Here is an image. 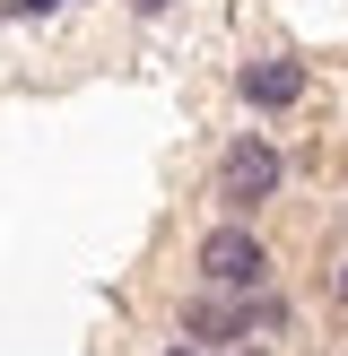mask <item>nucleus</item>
<instances>
[{
	"label": "nucleus",
	"instance_id": "obj_2",
	"mask_svg": "<svg viewBox=\"0 0 348 356\" xmlns=\"http://www.w3.org/2000/svg\"><path fill=\"white\" fill-rule=\"evenodd\" d=\"M191 278H200V287H226V296H261L278 278V252H270V235H261L253 218H218L191 243Z\"/></svg>",
	"mask_w": 348,
	"mask_h": 356
},
{
	"label": "nucleus",
	"instance_id": "obj_1",
	"mask_svg": "<svg viewBox=\"0 0 348 356\" xmlns=\"http://www.w3.org/2000/svg\"><path fill=\"white\" fill-rule=\"evenodd\" d=\"M287 191V156H278L270 131H244L218 148V165H209V200H218V218H261V209Z\"/></svg>",
	"mask_w": 348,
	"mask_h": 356
},
{
	"label": "nucleus",
	"instance_id": "obj_9",
	"mask_svg": "<svg viewBox=\"0 0 348 356\" xmlns=\"http://www.w3.org/2000/svg\"><path fill=\"white\" fill-rule=\"evenodd\" d=\"M340 305H348V270H340Z\"/></svg>",
	"mask_w": 348,
	"mask_h": 356
},
{
	"label": "nucleus",
	"instance_id": "obj_6",
	"mask_svg": "<svg viewBox=\"0 0 348 356\" xmlns=\"http://www.w3.org/2000/svg\"><path fill=\"white\" fill-rule=\"evenodd\" d=\"M52 9H61V0H9L0 17H52Z\"/></svg>",
	"mask_w": 348,
	"mask_h": 356
},
{
	"label": "nucleus",
	"instance_id": "obj_5",
	"mask_svg": "<svg viewBox=\"0 0 348 356\" xmlns=\"http://www.w3.org/2000/svg\"><path fill=\"white\" fill-rule=\"evenodd\" d=\"M287 322H296V313H287V296H278V287H261V296H253V339H278Z\"/></svg>",
	"mask_w": 348,
	"mask_h": 356
},
{
	"label": "nucleus",
	"instance_id": "obj_7",
	"mask_svg": "<svg viewBox=\"0 0 348 356\" xmlns=\"http://www.w3.org/2000/svg\"><path fill=\"white\" fill-rule=\"evenodd\" d=\"M157 356H226V348H200V339H174V348H157Z\"/></svg>",
	"mask_w": 348,
	"mask_h": 356
},
{
	"label": "nucleus",
	"instance_id": "obj_4",
	"mask_svg": "<svg viewBox=\"0 0 348 356\" xmlns=\"http://www.w3.org/2000/svg\"><path fill=\"white\" fill-rule=\"evenodd\" d=\"M305 87H313V70L296 61V52H261V61L235 70V96L253 104V113H296V104H305Z\"/></svg>",
	"mask_w": 348,
	"mask_h": 356
},
{
	"label": "nucleus",
	"instance_id": "obj_3",
	"mask_svg": "<svg viewBox=\"0 0 348 356\" xmlns=\"http://www.w3.org/2000/svg\"><path fill=\"white\" fill-rule=\"evenodd\" d=\"M183 339H200V348H253V296L191 287L183 296Z\"/></svg>",
	"mask_w": 348,
	"mask_h": 356
},
{
	"label": "nucleus",
	"instance_id": "obj_8",
	"mask_svg": "<svg viewBox=\"0 0 348 356\" xmlns=\"http://www.w3.org/2000/svg\"><path fill=\"white\" fill-rule=\"evenodd\" d=\"M131 9H139V17H166V0H131Z\"/></svg>",
	"mask_w": 348,
	"mask_h": 356
}]
</instances>
